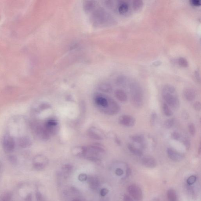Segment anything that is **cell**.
<instances>
[{
  "mask_svg": "<svg viewBox=\"0 0 201 201\" xmlns=\"http://www.w3.org/2000/svg\"><path fill=\"white\" fill-rule=\"evenodd\" d=\"M162 97L166 104L174 109L180 106V101L175 88L170 85L163 87L162 91Z\"/></svg>",
  "mask_w": 201,
  "mask_h": 201,
  "instance_id": "6da1fadb",
  "label": "cell"
},
{
  "mask_svg": "<svg viewBox=\"0 0 201 201\" xmlns=\"http://www.w3.org/2000/svg\"><path fill=\"white\" fill-rule=\"evenodd\" d=\"M131 101L135 107L140 108L143 104V91L141 86L137 83L130 84Z\"/></svg>",
  "mask_w": 201,
  "mask_h": 201,
  "instance_id": "7a4b0ae2",
  "label": "cell"
},
{
  "mask_svg": "<svg viewBox=\"0 0 201 201\" xmlns=\"http://www.w3.org/2000/svg\"><path fill=\"white\" fill-rule=\"evenodd\" d=\"M92 19L94 23L97 25L112 23L114 22V19L111 16L102 8H99L94 12Z\"/></svg>",
  "mask_w": 201,
  "mask_h": 201,
  "instance_id": "3957f363",
  "label": "cell"
},
{
  "mask_svg": "<svg viewBox=\"0 0 201 201\" xmlns=\"http://www.w3.org/2000/svg\"><path fill=\"white\" fill-rule=\"evenodd\" d=\"M104 152V150L102 148L97 146H92L84 147L83 156L88 157L89 158L95 160L97 159L98 156Z\"/></svg>",
  "mask_w": 201,
  "mask_h": 201,
  "instance_id": "277c9868",
  "label": "cell"
},
{
  "mask_svg": "<svg viewBox=\"0 0 201 201\" xmlns=\"http://www.w3.org/2000/svg\"><path fill=\"white\" fill-rule=\"evenodd\" d=\"M120 109L119 104L112 98L109 97L108 105L102 111L107 115H114L118 114Z\"/></svg>",
  "mask_w": 201,
  "mask_h": 201,
  "instance_id": "5b68a950",
  "label": "cell"
},
{
  "mask_svg": "<svg viewBox=\"0 0 201 201\" xmlns=\"http://www.w3.org/2000/svg\"><path fill=\"white\" fill-rule=\"evenodd\" d=\"M128 191L135 201H142L143 194L140 187L135 185H131L128 187Z\"/></svg>",
  "mask_w": 201,
  "mask_h": 201,
  "instance_id": "8992f818",
  "label": "cell"
},
{
  "mask_svg": "<svg viewBox=\"0 0 201 201\" xmlns=\"http://www.w3.org/2000/svg\"><path fill=\"white\" fill-rule=\"evenodd\" d=\"M109 97L103 96L102 94H97L94 96V100L96 104L101 111L106 108L108 105Z\"/></svg>",
  "mask_w": 201,
  "mask_h": 201,
  "instance_id": "52a82bcc",
  "label": "cell"
},
{
  "mask_svg": "<svg viewBox=\"0 0 201 201\" xmlns=\"http://www.w3.org/2000/svg\"><path fill=\"white\" fill-rule=\"evenodd\" d=\"M3 148L6 152H11L14 150L15 143L13 138L10 135H6L4 138Z\"/></svg>",
  "mask_w": 201,
  "mask_h": 201,
  "instance_id": "ba28073f",
  "label": "cell"
},
{
  "mask_svg": "<svg viewBox=\"0 0 201 201\" xmlns=\"http://www.w3.org/2000/svg\"><path fill=\"white\" fill-rule=\"evenodd\" d=\"M136 119L130 115H124L119 118V122L121 125L126 127H132L136 123Z\"/></svg>",
  "mask_w": 201,
  "mask_h": 201,
  "instance_id": "9c48e42d",
  "label": "cell"
},
{
  "mask_svg": "<svg viewBox=\"0 0 201 201\" xmlns=\"http://www.w3.org/2000/svg\"><path fill=\"white\" fill-rule=\"evenodd\" d=\"M167 154L170 158L175 162H180L184 158L183 154L171 148H167Z\"/></svg>",
  "mask_w": 201,
  "mask_h": 201,
  "instance_id": "30bf717a",
  "label": "cell"
},
{
  "mask_svg": "<svg viewBox=\"0 0 201 201\" xmlns=\"http://www.w3.org/2000/svg\"><path fill=\"white\" fill-rule=\"evenodd\" d=\"M141 162L144 166L148 168H155L157 166V162L155 159L150 156L143 157Z\"/></svg>",
  "mask_w": 201,
  "mask_h": 201,
  "instance_id": "8fae6325",
  "label": "cell"
},
{
  "mask_svg": "<svg viewBox=\"0 0 201 201\" xmlns=\"http://www.w3.org/2000/svg\"><path fill=\"white\" fill-rule=\"evenodd\" d=\"M88 134L92 139L96 140H102L104 138L103 134L97 129L91 128L88 131Z\"/></svg>",
  "mask_w": 201,
  "mask_h": 201,
  "instance_id": "7c38bea8",
  "label": "cell"
},
{
  "mask_svg": "<svg viewBox=\"0 0 201 201\" xmlns=\"http://www.w3.org/2000/svg\"><path fill=\"white\" fill-rule=\"evenodd\" d=\"M183 93L185 99L188 101H192L194 100L196 96L195 91L191 88H185Z\"/></svg>",
  "mask_w": 201,
  "mask_h": 201,
  "instance_id": "4fadbf2b",
  "label": "cell"
},
{
  "mask_svg": "<svg viewBox=\"0 0 201 201\" xmlns=\"http://www.w3.org/2000/svg\"><path fill=\"white\" fill-rule=\"evenodd\" d=\"M128 4L125 1H121L119 3L118 6V10L121 14L124 15L127 13L129 11Z\"/></svg>",
  "mask_w": 201,
  "mask_h": 201,
  "instance_id": "5bb4252c",
  "label": "cell"
},
{
  "mask_svg": "<svg viewBox=\"0 0 201 201\" xmlns=\"http://www.w3.org/2000/svg\"><path fill=\"white\" fill-rule=\"evenodd\" d=\"M115 95L117 99L121 102H126L127 100V95L125 92L122 90H116L115 92Z\"/></svg>",
  "mask_w": 201,
  "mask_h": 201,
  "instance_id": "9a60e30c",
  "label": "cell"
},
{
  "mask_svg": "<svg viewBox=\"0 0 201 201\" xmlns=\"http://www.w3.org/2000/svg\"><path fill=\"white\" fill-rule=\"evenodd\" d=\"M127 148L130 151L135 155L139 156H141L143 155V154L142 152L140 150L135 147L132 144L128 143L127 144Z\"/></svg>",
  "mask_w": 201,
  "mask_h": 201,
  "instance_id": "2e32d148",
  "label": "cell"
},
{
  "mask_svg": "<svg viewBox=\"0 0 201 201\" xmlns=\"http://www.w3.org/2000/svg\"><path fill=\"white\" fill-rule=\"evenodd\" d=\"M99 89L100 91L106 93H110L112 91L111 86L108 83H102L99 85Z\"/></svg>",
  "mask_w": 201,
  "mask_h": 201,
  "instance_id": "e0dca14e",
  "label": "cell"
},
{
  "mask_svg": "<svg viewBox=\"0 0 201 201\" xmlns=\"http://www.w3.org/2000/svg\"><path fill=\"white\" fill-rule=\"evenodd\" d=\"M167 195L169 201H177L176 194L174 189H169L167 191Z\"/></svg>",
  "mask_w": 201,
  "mask_h": 201,
  "instance_id": "ac0fdd59",
  "label": "cell"
},
{
  "mask_svg": "<svg viewBox=\"0 0 201 201\" xmlns=\"http://www.w3.org/2000/svg\"><path fill=\"white\" fill-rule=\"evenodd\" d=\"M143 2L141 0H135L133 2L132 6L135 11H138L143 7Z\"/></svg>",
  "mask_w": 201,
  "mask_h": 201,
  "instance_id": "d6986e66",
  "label": "cell"
},
{
  "mask_svg": "<svg viewBox=\"0 0 201 201\" xmlns=\"http://www.w3.org/2000/svg\"><path fill=\"white\" fill-rule=\"evenodd\" d=\"M163 112L165 116H170L173 115V112L171 109L170 108L169 106L166 103H163Z\"/></svg>",
  "mask_w": 201,
  "mask_h": 201,
  "instance_id": "ffe728a7",
  "label": "cell"
},
{
  "mask_svg": "<svg viewBox=\"0 0 201 201\" xmlns=\"http://www.w3.org/2000/svg\"><path fill=\"white\" fill-rule=\"evenodd\" d=\"M131 140L134 142L139 143H143L144 140V137L141 135H134L130 137Z\"/></svg>",
  "mask_w": 201,
  "mask_h": 201,
  "instance_id": "44dd1931",
  "label": "cell"
},
{
  "mask_svg": "<svg viewBox=\"0 0 201 201\" xmlns=\"http://www.w3.org/2000/svg\"><path fill=\"white\" fill-rule=\"evenodd\" d=\"M72 152L74 154L76 155H83L84 151V147H75L72 149Z\"/></svg>",
  "mask_w": 201,
  "mask_h": 201,
  "instance_id": "7402d4cb",
  "label": "cell"
},
{
  "mask_svg": "<svg viewBox=\"0 0 201 201\" xmlns=\"http://www.w3.org/2000/svg\"><path fill=\"white\" fill-rule=\"evenodd\" d=\"M179 65L183 67L186 68L188 67V63L187 59L184 57H180L178 60Z\"/></svg>",
  "mask_w": 201,
  "mask_h": 201,
  "instance_id": "603a6c76",
  "label": "cell"
},
{
  "mask_svg": "<svg viewBox=\"0 0 201 201\" xmlns=\"http://www.w3.org/2000/svg\"><path fill=\"white\" fill-rule=\"evenodd\" d=\"M174 119L172 118L167 119L164 122V126L167 129L171 128L174 123Z\"/></svg>",
  "mask_w": 201,
  "mask_h": 201,
  "instance_id": "cb8c5ba5",
  "label": "cell"
},
{
  "mask_svg": "<svg viewBox=\"0 0 201 201\" xmlns=\"http://www.w3.org/2000/svg\"><path fill=\"white\" fill-rule=\"evenodd\" d=\"M94 6L95 3H94L93 1L86 2V3L85 4V10H86L87 11H90L94 8Z\"/></svg>",
  "mask_w": 201,
  "mask_h": 201,
  "instance_id": "d4e9b609",
  "label": "cell"
},
{
  "mask_svg": "<svg viewBox=\"0 0 201 201\" xmlns=\"http://www.w3.org/2000/svg\"><path fill=\"white\" fill-rule=\"evenodd\" d=\"M31 144L30 140L28 138H22L20 141L21 146L22 147H26L30 146Z\"/></svg>",
  "mask_w": 201,
  "mask_h": 201,
  "instance_id": "484cf974",
  "label": "cell"
},
{
  "mask_svg": "<svg viewBox=\"0 0 201 201\" xmlns=\"http://www.w3.org/2000/svg\"><path fill=\"white\" fill-rule=\"evenodd\" d=\"M188 129L190 135L194 136L196 133V128L193 123H189L188 125Z\"/></svg>",
  "mask_w": 201,
  "mask_h": 201,
  "instance_id": "4316f807",
  "label": "cell"
},
{
  "mask_svg": "<svg viewBox=\"0 0 201 201\" xmlns=\"http://www.w3.org/2000/svg\"><path fill=\"white\" fill-rule=\"evenodd\" d=\"M157 114L155 112H153L151 116L150 122L152 126H154L157 118Z\"/></svg>",
  "mask_w": 201,
  "mask_h": 201,
  "instance_id": "83f0119b",
  "label": "cell"
},
{
  "mask_svg": "<svg viewBox=\"0 0 201 201\" xmlns=\"http://www.w3.org/2000/svg\"><path fill=\"white\" fill-rule=\"evenodd\" d=\"M196 180V177L195 176H191L187 179V183L189 185H191L194 184Z\"/></svg>",
  "mask_w": 201,
  "mask_h": 201,
  "instance_id": "f1b7e54d",
  "label": "cell"
},
{
  "mask_svg": "<svg viewBox=\"0 0 201 201\" xmlns=\"http://www.w3.org/2000/svg\"><path fill=\"white\" fill-rule=\"evenodd\" d=\"M193 108L196 110L200 111L201 108V103L199 101H196L193 104Z\"/></svg>",
  "mask_w": 201,
  "mask_h": 201,
  "instance_id": "f546056e",
  "label": "cell"
},
{
  "mask_svg": "<svg viewBox=\"0 0 201 201\" xmlns=\"http://www.w3.org/2000/svg\"><path fill=\"white\" fill-rule=\"evenodd\" d=\"M89 183L90 185L91 186H92L93 187H96V186H97V181L96 179L94 178H92L91 179H89Z\"/></svg>",
  "mask_w": 201,
  "mask_h": 201,
  "instance_id": "4dcf8cb0",
  "label": "cell"
},
{
  "mask_svg": "<svg viewBox=\"0 0 201 201\" xmlns=\"http://www.w3.org/2000/svg\"><path fill=\"white\" fill-rule=\"evenodd\" d=\"M87 176L85 174H81L78 176V180L81 182H84L87 180Z\"/></svg>",
  "mask_w": 201,
  "mask_h": 201,
  "instance_id": "1f68e13d",
  "label": "cell"
},
{
  "mask_svg": "<svg viewBox=\"0 0 201 201\" xmlns=\"http://www.w3.org/2000/svg\"><path fill=\"white\" fill-rule=\"evenodd\" d=\"M171 136L174 140H179L180 138V134L176 132H173Z\"/></svg>",
  "mask_w": 201,
  "mask_h": 201,
  "instance_id": "d6a6232c",
  "label": "cell"
},
{
  "mask_svg": "<svg viewBox=\"0 0 201 201\" xmlns=\"http://www.w3.org/2000/svg\"><path fill=\"white\" fill-rule=\"evenodd\" d=\"M126 78L124 77H119L117 80V84L119 85H122L125 83Z\"/></svg>",
  "mask_w": 201,
  "mask_h": 201,
  "instance_id": "836d02e7",
  "label": "cell"
},
{
  "mask_svg": "<svg viewBox=\"0 0 201 201\" xmlns=\"http://www.w3.org/2000/svg\"><path fill=\"white\" fill-rule=\"evenodd\" d=\"M190 3L194 6H199L201 5V2L199 0H191Z\"/></svg>",
  "mask_w": 201,
  "mask_h": 201,
  "instance_id": "e575fe53",
  "label": "cell"
},
{
  "mask_svg": "<svg viewBox=\"0 0 201 201\" xmlns=\"http://www.w3.org/2000/svg\"><path fill=\"white\" fill-rule=\"evenodd\" d=\"M72 166L70 164H65L63 166V169L65 171L68 172L70 171L72 169Z\"/></svg>",
  "mask_w": 201,
  "mask_h": 201,
  "instance_id": "d590c367",
  "label": "cell"
},
{
  "mask_svg": "<svg viewBox=\"0 0 201 201\" xmlns=\"http://www.w3.org/2000/svg\"><path fill=\"white\" fill-rule=\"evenodd\" d=\"M184 145L187 150H189L190 148V141L188 140H185L184 141Z\"/></svg>",
  "mask_w": 201,
  "mask_h": 201,
  "instance_id": "8d00e7d4",
  "label": "cell"
},
{
  "mask_svg": "<svg viewBox=\"0 0 201 201\" xmlns=\"http://www.w3.org/2000/svg\"><path fill=\"white\" fill-rule=\"evenodd\" d=\"M109 190L106 188H102V190H100V194L101 196H104L108 193Z\"/></svg>",
  "mask_w": 201,
  "mask_h": 201,
  "instance_id": "74e56055",
  "label": "cell"
},
{
  "mask_svg": "<svg viewBox=\"0 0 201 201\" xmlns=\"http://www.w3.org/2000/svg\"><path fill=\"white\" fill-rule=\"evenodd\" d=\"M123 200L124 201H135L134 199L128 195H125L123 198Z\"/></svg>",
  "mask_w": 201,
  "mask_h": 201,
  "instance_id": "f35d334b",
  "label": "cell"
},
{
  "mask_svg": "<svg viewBox=\"0 0 201 201\" xmlns=\"http://www.w3.org/2000/svg\"><path fill=\"white\" fill-rule=\"evenodd\" d=\"M115 173L117 176H121L123 174V171L121 168H118L116 169Z\"/></svg>",
  "mask_w": 201,
  "mask_h": 201,
  "instance_id": "ab89813d",
  "label": "cell"
},
{
  "mask_svg": "<svg viewBox=\"0 0 201 201\" xmlns=\"http://www.w3.org/2000/svg\"><path fill=\"white\" fill-rule=\"evenodd\" d=\"M37 198H38V199L39 200H41L42 196H41V195L40 193H39L38 194Z\"/></svg>",
  "mask_w": 201,
  "mask_h": 201,
  "instance_id": "60d3db41",
  "label": "cell"
},
{
  "mask_svg": "<svg viewBox=\"0 0 201 201\" xmlns=\"http://www.w3.org/2000/svg\"><path fill=\"white\" fill-rule=\"evenodd\" d=\"M72 201H81L80 200L78 199H74Z\"/></svg>",
  "mask_w": 201,
  "mask_h": 201,
  "instance_id": "b9f144b4",
  "label": "cell"
}]
</instances>
